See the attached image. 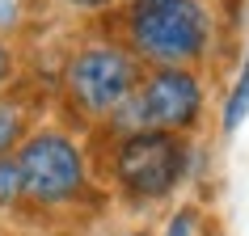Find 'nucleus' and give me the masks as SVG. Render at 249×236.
I'll return each instance as SVG.
<instances>
[{
  "mask_svg": "<svg viewBox=\"0 0 249 236\" xmlns=\"http://www.w3.org/2000/svg\"><path fill=\"white\" fill-rule=\"evenodd\" d=\"M118 38L144 67H203L215 47L207 0H127Z\"/></svg>",
  "mask_w": 249,
  "mask_h": 236,
  "instance_id": "f257e3e1",
  "label": "nucleus"
},
{
  "mask_svg": "<svg viewBox=\"0 0 249 236\" xmlns=\"http://www.w3.org/2000/svg\"><path fill=\"white\" fill-rule=\"evenodd\" d=\"M198 160L195 139L169 131H135L102 144L106 182L131 207H157L190 182Z\"/></svg>",
  "mask_w": 249,
  "mask_h": 236,
  "instance_id": "f03ea898",
  "label": "nucleus"
},
{
  "mask_svg": "<svg viewBox=\"0 0 249 236\" xmlns=\"http://www.w3.org/2000/svg\"><path fill=\"white\" fill-rule=\"evenodd\" d=\"M17 173H21V198L42 211L76 207L93 194L89 148L68 127H34L17 144Z\"/></svg>",
  "mask_w": 249,
  "mask_h": 236,
  "instance_id": "7ed1b4c3",
  "label": "nucleus"
},
{
  "mask_svg": "<svg viewBox=\"0 0 249 236\" xmlns=\"http://www.w3.org/2000/svg\"><path fill=\"white\" fill-rule=\"evenodd\" d=\"M144 76V64L131 55L123 38H89L68 55L59 93H64L72 118L102 122L118 101H127Z\"/></svg>",
  "mask_w": 249,
  "mask_h": 236,
  "instance_id": "20e7f679",
  "label": "nucleus"
},
{
  "mask_svg": "<svg viewBox=\"0 0 249 236\" xmlns=\"http://www.w3.org/2000/svg\"><path fill=\"white\" fill-rule=\"evenodd\" d=\"M135 101H140L148 131L195 139V131L203 127V110H207L203 67H144L135 84Z\"/></svg>",
  "mask_w": 249,
  "mask_h": 236,
  "instance_id": "39448f33",
  "label": "nucleus"
},
{
  "mask_svg": "<svg viewBox=\"0 0 249 236\" xmlns=\"http://www.w3.org/2000/svg\"><path fill=\"white\" fill-rule=\"evenodd\" d=\"M245 118H249V55L241 64V72L232 76V84H228V97H224V110H220V131L232 135Z\"/></svg>",
  "mask_w": 249,
  "mask_h": 236,
  "instance_id": "423d86ee",
  "label": "nucleus"
},
{
  "mask_svg": "<svg viewBox=\"0 0 249 236\" xmlns=\"http://www.w3.org/2000/svg\"><path fill=\"white\" fill-rule=\"evenodd\" d=\"M207 207L203 202H182V207L169 211V219L157 236H207Z\"/></svg>",
  "mask_w": 249,
  "mask_h": 236,
  "instance_id": "0eeeda50",
  "label": "nucleus"
},
{
  "mask_svg": "<svg viewBox=\"0 0 249 236\" xmlns=\"http://www.w3.org/2000/svg\"><path fill=\"white\" fill-rule=\"evenodd\" d=\"M30 135V118L21 105L0 97V152H17V144Z\"/></svg>",
  "mask_w": 249,
  "mask_h": 236,
  "instance_id": "6e6552de",
  "label": "nucleus"
},
{
  "mask_svg": "<svg viewBox=\"0 0 249 236\" xmlns=\"http://www.w3.org/2000/svg\"><path fill=\"white\" fill-rule=\"evenodd\" d=\"M21 202V173H17V156L0 152V207Z\"/></svg>",
  "mask_w": 249,
  "mask_h": 236,
  "instance_id": "1a4fd4ad",
  "label": "nucleus"
},
{
  "mask_svg": "<svg viewBox=\"0 0 249 236\" xmlns=\"http://www.w3.org/2000/svg\"><path fill=\"white\" fill-rule=\"evenodd\" d=\"M64 4L80 9V13H114V9H123L127 0H64Z\"/></svg>",
  "mask_w": 249,
  "mask_h": 236,
  "instance_id": "9d476101",
  "label": "nucleus"
},
{
  "mask_svg": "<svg viewBox=\"0 0 249 236\" xmlns=\"http://www.w3.org/2000/svg\"><path fill=\"white\" fill-rule=\"evenodd\" d=\"M9 80H13V51L0 42V93L9 89Z\"/></svg>",
  "mask_w": 249,
  "mask_h": 236,
  "instance_id": "9b49d317",
  "label": "nucleus"
},
{
  "mask_svg": "<svg viewBox=\"0 0 249 236\" xmlns=\"http://www.w3.org/2000/svg\"><path fill=\"white\" fill-rule=\"evenodd\" d=\"M118 236H152V232H144V228H140V232H118Z\"/></svg>",
  "mask_w": 249,
  "mask_h": 236,
  "instance_id": "f8f14e48",
  "label": "nucleus"
},
{
  "mask_svg": "<svg viewBox=\"0 0 249 236\" xmlns=\"http://www.w3.org/2000/svg\"><path fill=\"white\" fill-rule=\"evenodd\" d=\"M207 236H224V232H207Z\"/></svg>",
  "mask_w": 249,
  "mask_h": 236,
  "instance_id": "ddd939ff",
  "label": "nucleus"
}]
</instances>
